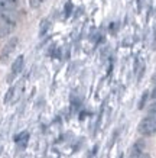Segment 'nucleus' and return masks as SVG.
<instances>
[{
	"mask_svg": "<svg viewBox=\"0 0 156 158\" xmlns=\"http://www.w3.org/2000/svg\"><path fill=\"white\" fill-rule=\"evenodd\" d=\"M150 96H152V99H155V100H156V87L153 89V91H152V94H150Z\"/></svg>",
	"mask_w": 156,
	"mask_h": 158,
	"instance_id": "12",
	"label": "nucleus"
},
{
	"mask_svg": "<svg viewBox=\"0 0 156 158\" xmlns=\"http://www.w3.org/2000/svg\"><path fill=\"white\" fill-rule=\"evenodd\" d=\"M16 142H18V145H19L20 148H25L26 145H28V141H29V134L28 132H22L20 135H18L16 136Z\"/></svg>",
	"mask_w": 156,
	"mask_h": 158,
	"instance_id": "5",
	"label": "nucleus"
},
{
	"mask_svg": "<svg viewBox=\"0 0 156 158\" xmlns=\"http://www.w3.org/2000/svg\"><path fill=\"white\" fill-rule=\"evenodd\" d=\"M14 2H16V0H0V10L12 9L14 6Z\"/></svg>",
	"mask_w": 156,
	"mask_h": 158,
	"instance_id": "6",
	"label": "nucleus"
},
{
	"mask_svg": "<svg viewBox=\"0 0 156 158\" xmlns=\"http://www.w3.org/2000/svg\"><path fill=\"white\" fill-rule=\"evenodd\" d=\"M147 96H149V93L145 91V93H143V96H142V100H140V103H139V109H143V106H145V102H146Z\"/></svg>",
	"mask_w": 156,
	"mask_h": 158,
	"instance_id": "9",
	"label": "nucleus"
},
{
	"mask_svg": "<svg viewBox=\"0 0 156 158\" xmlns=\"http://www.w3.org/2000/svg\"><path fill=\"white\" fill-rule=\"evenodd\" d=\"M152 83H155V84H156V73L153 74V77H152Z\"/></svg>",
	"mask_w": 156,
	"mask_h": 158,
	"instance_id": "13",
	"label": "nucleus"
},
{
	"mask_svg": "<svg viewBox=\"0 0 156 158\" xmlns=\"http://www.w3.org/2000/svg\"><path fill=\"white\" fill-rule=\"evenodd\" d=\"M147 115H152V116H156V103H152L149 106V113Z\"/></svg>",
	"mask_w": 156,
	"mask_h": 158,
	"instance_id": "10",
	"label": "nucleus"
},
{
	"mask_svg": "<svg viewBox=\"0 0 156 158\" xmlns=\"http://www.w3.org/2000/svg\"><path fill=\"white\" fill-rule=\"evenodd\" d=\"M137 131L143 136H153V135H156V116L147 115L146 118H143L140 120L139 126H137Z\"/></svg>",
	"mask_w": 156,
	"mask_h": 158,
	"instance_id": "1",
	"label": "nucleus"
},
{
	"mask_svg": "<svg viewBox=\"0 0 156 158\" xmlns=\"http://www.w3.org/2000/svg\"><path fill=\"white\" fill-rule=\"evenodd\" d=\"M129 158H149V154L145 152V144L142 141L136 142V145L133 147L132 154H130Z\"/></svg>",
	"mask_w": 156,
	"mask_h": 158,
	"instance_id": "3",
	"label": "nucleus"
},
{
	"mask_svg": "<svg viewBox=\"0 0 156 158\" xmlns=\"http://www.w3.org/2000/svg\"><path fill=\"white\" fill-rule=\"evenodd\" d=\"M70 12H71V3H68V7L65 6V16H68Z\"/></svg>",
	"mask_w": 156,
	"mask_h": 158,
	"instance_id": "11",
	"label": "nucleus"
},
{
	"mask_svg": "<svg viewBox=\"0 0 156 158\" xmlns=\"http://www.w3.org/2000/svg\"><path fill=\"white\" fill-rule=\"evenodd\" d=\"M18 44H19V39L16 38V36L10 38L9 41H7V44L3 47V49H2V54H0V61L2 62L7 61L10 55L14 52V49H16V47H18Z\"/></svg>",
	"mask_w": 156,
	"mask_h": 158,
	"instance_id": "2",
	"label": "nucleus"
},
{
	"mask_svg": "<svg viewBox=\"0 0 156 158\" xmlns=\"http://www.w3.org/2000/svg\"><path fill=\"white\" fill-rule=\"evenodd\" d=\"M0 152H2V147H0Z\"/></svg>",
	"mask_w": 156,
	"mask_h": 158,
	"instance_id": "14",
	"label": "nucleus"
},
{
	"mask_svg": "<svg viewBox=\"0 0 156 158\" xmlns=\"http://www.w3.org/2000/svg\"><path fill=\"white\" fill-rule=\"evenodd\" d=\"M23 61H25V57L23 55H19V57L16 58L12 64V76H18L20 71H22V68H23Z\"/></svg>",
	"mask_w": 156,
	"mask_h": 158,
	"instance_id": "4",
	"label": "nucleus"
},
{
	"mask_svg": "<svg viewBox=\"0 0 156 158\" xmlns=\"http://www.w3.org/2000/svg\"><path fill=\"white\" fill-rule=\"evenodd\" d=\"M49 28V20L43 19L42 22H41V29H39V36H42L45 32H46V29Z\"/></svg>",
	"mask_w": 156,
	"mask_h": 158,
	"instance_id": "7",
	"label": "nucleus"
},
{
	"mask_svg": "<svg viewBox=\"0 0 156 158\" xmlns=\"http://www.w3.org/2000/svg\"><path fill=\"white\" fill-rule=\"evenodd\" d=\"M42 3H43V0H29V6H30V7H33V9L39 7Z\"/></svg>",
	"mask_w": 156,
	"mask_h": 158,
	"instance_id": "8",
	"label": "nucleus"
}]
</instances>
